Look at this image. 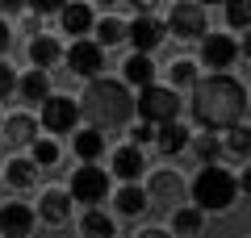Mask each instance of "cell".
<instances>
[{"label":"cell","instance_id":"obj_1","mask_svg":"<svg viewBox=\"0 0 251 238\" xmlns=\"http://www.w3.org/2000/svg\"><path fill=\"white\" fill-rule=\"evenodd\" d=\"M188 109H193V117L205 130H230V125H239L243 109H247V92L230 75H209V79H197L193 84Z\"/></svg>","mask_w":251,"mask_h":238},{"label":"cell","instance_id":"obj_2","mask_svg":"<svg viewBox=\"0 0 251 238\" xmlns=\"http://www.w3.org/2000/svg\"><path fill=\"white\" fill-rule=\"evenodd\" d=\"M80 113L88 117L97 130H117V125H126L130 113H134V96L126 92V84L92 79L88 92H84V100H80Z\"/></svg>","mask_w":251,"mask_h":238},{"label":"cell","instance_id":"obj_3","mask_svg":"<svg viewBox=\"0 0 251 238\" xmlns=\"http://www.w3.org/2000/svg\"><path fill=\"white\" fill-rule=\"evenodd\" d=\"M234 196H239V180L230 176V171H222L218 163H205V171H201L197 180H193V201H197L201 213H222L234 205Z\"/></svg>","mask_w":251,"mask_h":238},{"label":"cell","instance_id":"obj_4","mask_svg":"<svg viewBox=\"0 0 251 238\" xmlns=\"http://www.w3.org/2000/svg\"><path fill=\"white\" fill-rule=\"evenodd\" d=\"M134 109L143 113V121H147V125H163V121H176V113H180V96H176V88L147 84V88H138Z\"/></svg>","mask_w":251,"mask_h":238},{"label":"cell","instance_id":"obj_5","mask_svg":"<svg viewBox=\"0 0 251 238\" xmlns=\"http://www.w3.org/2000/svg\"><path fill=\"white\" fill-rule=\"evenodd\" d=\"M168 29L180 38V42L205 38V9H201V4H188V0H176L172 13H168Z\"/></svg>","mask_w":251,"mask_h":238},{"label":"cell","instance_id":"obj_6","mask_svg":"<svg viewBox=\"0 0 251 238\" xmlns=\"http://www.w3.org/2000/svg\"><path fill=\"white\" fill-rule=\"evenodd\" d=\"M105 192H109V171H100L97 163H84L72 176V201L97 205V201H105Z\"/></svg>","mask_w":251,"mask_h":238},{"label":"cell","instance_id":"obj_7","mask_svg":"<svg viewBox=\"0 0 251 238\" xmlns=\"http://www.w3.org/2000/svg\"><path fill=\"white\" fill-rule=\"evenodd\" d=\"M75 117H80V105H75L72 96H46L42 100V125L50 134H72Z\"/></svg>","mask_w":251,"mask_h":238},{"label":"cell","instance_id":"obj_8","mask_svg":"<svg viewBox=\"0 0 251 238\" xmlns=\"http://www.w3.org/2000/svg\"><path fill=\"white\" fill-rule=\"evenodd\" d=\"M67 67H72L75 75H84V79H97V71H105V46L80 38V42L67 50Z\"/></svg>","mask_w":251,"mask_h":238},{"label":"cell","instance_id":"obj_9","mask_svg":"<svg viewBox=\"0 0 251 238\" xmlns=\"http://www.w3.org/2000/svg\"><path fill=\"white\" fill-rule=\"evenodd\" d=\"M163 34H168V25H163V21H155L151 13H147V17H138L134 25H126V42H134L138 54H151L155 46L163 42Z\"/></svg>","mask_w":251,"mask_h":238},{"label":"cell","instance_id":"obj_10","mask_svg":"<svg viewBox=\"0 0 251 238\" xmlns=\"http://www.w3.org/2000/svg\"><path fill=\"white\" fill-rule=\"evenodd\" d=\"M201 59H205L214 71H222V67H230V63L239 59V42L226 38V34H209L205 42H201Z\"/></svg>","mask_w":251,"mask_h":238},{"label":"cell","instance_id":"obj_11","mask_svg":"<svg viewBox=\"0 0 251 238\" xmlns=\"http://www.w3.org/2000/svg\"><path fill=\"white\" fill-rule=\"evenodd\" d=\"M34 230V209L29 205H4L0 209V234L4 238H25Z\"/></svg>","mask_w":251,"mask_h":238},{"label":"cell","instance_id":"obj_12","mask_svg":"<svg viewBox=\"0 0 251 238\" xmlns=\"http://www.w3.org/2000/svg\"><path fill=\"white\" fill-rule=\"evenodd\" d=\"M59 21H63V29H67L72 38H84L92 29V9L80 4V0H67V4L59 9Z\"/></svg>","mask_w":251,"mask_h":238},{"label":"cell","instance_id":"obj_13","mask_svg":"<svg viewBox=\"0 0 251 238\" xmlns=\"http://www.w3.org/2000/svg\"><path fill=\"white\" fill-rule=\"evenodd\" d=\"M188 125H180V121H163V125H155V142H159V150L163 155H180V150L188 146Z\"/></svg>","mask_w":251,"mask_h":238},{"label":"cell","instance_id":"obj_14","mask_svg":"<svg viewBox=\"0 0 251 238\" xmlns=\"http://www.w3.org/2000/svg\"><path fill=\"white\" fill-rule=\"evenodd\" d=\"M17 92L29 100V105H42L46 96H50V79H46V71L42 67H34V71H25V75L17 79Z\"/></svg>","mask_w":251,"mask_h":238},{"label":"cell","instance_id":"obj_15","mask_svg":"<svg viewBox=\"0 0 251 238\" xmlns=\"http://www.w3.org/2000/svg\"><path fill=\"white\" fill-rule=\"evenodd\" d=\"M147 171V163H143V146H122L113 155V176H122V180H138Z\"/></svg>","mask_w":251,"mask_h":238},{"label":"cell","instance_id":"obj_16","mask_svg":"<svg viewBox=\"0 0 251 238\" xmlns=\"http://www.w3.org/2000/svg\"><path fill=\"white\" fill-rule=\"evenodd\" d=\"M126 84H134V88H147V84H155V63H151V54H130L126 59Z\"/></svg>","mask_w":251,"mask_h":238},{"label":"cell","instance_id":"obj_17","mask_svg":"<svg viewBox=\"0 0 251 238\" xmlns=\"http://www.w3.org/2000/svg\"><path fill=\"white\" fill-rule=\"evenodd\" d=\"M42 217L54 221V226H63V221L72 217V192H59V188L42 192Z\"/></svg>","mask_w":251,"mask_h":238},{"label":"cell","instance_id":"obj_18","mask_svg":"<svg viewBox=\"0 0 251 238\" xmlns=\"http://www.w3.org/2000/svg\"><path fill=\"white\" fill-rule=\"evenodd\" d=\"M4 138H9L13 146H25V142L38 138V121H34V117H25V113L9 117V121H4Z\"/></svg>","mask_w":251,"mask_h":238},{"label":"cell","instance_id":"obj_19","mask_svg":"<svg viewBox=\"0 0 251 238\" xmlns=\"http://www.w3.org/2000/svg\"><path fill=\"white\" fill-rule=\"evenodd\" d=\"M100 150H105V138H100L97 125H88V130H75V155H80L84 163L100 159Z\"/></svg>","mask_w":251,"mask_h":238},{"label":"cell","instance_id":"obj_20","mask_svg":"<svg viewBox=\"0 0 251 238\" xmlns=\"http://www.w3.org/2000/svg\"><path fill=\"white\" fill-rule=\"evenodd\" d=\"M113 205H117V213L134 217V213H143V209H147V192H143V188H134V184H126L122 192L113 196Z\"/></svg>","mask_w":251,"mask_h":238},{"label":"cell","instance_id":"obj_21","mask_svg":"<svg viewBox=\"0 0 251 238\" xmlns=\"http://www.w3.org/2000/svg\"><path fill=\"white\" fill-rule=\"evenodd\" d=\"M54 59H59V42H54V38L42 34V38H34V42H29V63H34V67L46 71Z\"/></svg>","mask_w":251,"mask_h":238},{"label":"cell","instance_id":"obj_22","mask_svg":"<svg viewBox=\"0 0 251 238\" xmlns=\"http://www.w3.org/2000/svg\"><path fill=\"white\" fill-rule=\"evenodd\" d=\"M80 230H84V238H113V217H105L100 209H88Z\"/></svg>","mask_w":251,"mask_h":238},{"label":"cell","instance_id":"obj_23","mask_svg":"<svg viewBox=\"0 0 251 238\" xmlns=\"http://www.w3.org/2000/svg\"><path fill=\"white\" fill-rule=\"evenodd\" d=\"M117 42H126V25L122 21H113V17L97 21V46H117Z\"/></svg>","mask_w":251,"mask_h":238},{"label":"cell","instance_id":"obj_24","mask_svg":"<svg viewBox=\"0 0 251 238\" xmlns=\"http://www.w3.org/2000/svg\"><path fill=\"white\" fill-rule=\"evenodd\" d=\"M34 167H38L34 159H13L9 163V184L13 188H29L34 184Z\"/></svg>","mask_w":251,"mask_h":238},{"label":"cell","instance_id":"obj_25","mask_svg":"<svg viewBox=\"0 0 251 238\" xmlns=\"http://www.w3.org/2000/svg\"><path fill=\"white\" fill-rule=\"evenodd\" d=\"M226 21L234 29H251V0H226Z\"/></svg>","mask_w":251,"mask_h":238},{"label":"cell","instance_id":"obj_26","mask_svg":"<svg viewBox=\"0 0 251 238\" xmlns=\"http://www.w3.org/2000/svg\"><path fill=\"white\" fill-rule=\"evenodd\" d=\"M172 230H176V234H197L201 230V209H176Z\"/></svg>","mask_w":251,"mask_h":238},{"label":"cell","instance_id":"obj_27","mask_svg":"<svg viewBox=\"0 0 251 238\" xmlns=\"http://www.w3.org/2000/svg\"><path fill=\"white\" fill-rule=\"evenodd\" d=\"M34 163H38V167H50V163H59V146H54L50 138H34Z\"/></svg>","mask_w":251,"mask_h":238},{"label":"cell","instance_id":"obj_28","mask_svg":"<svg viewBox=\"0 0 251 238\" xmlns=\"http://www.w3.org/2000/svg\"><path fill=\"white\" fill-rule=\"evenodd\" d=\"M172 84H176V88H184V84H197V67H193L188 59L172 63Z\"/></svg>","mask_w":251,"mask_h":238},{"label":"cell","instance_id":"obj_29","mask_svg":"<svg viewBox=\"0 0 251 238\" xmlns=\"http://www.w3.org/2000/svg\"><path fill=\"white\" fill-rule=\"evenodd\" d=\"M230 150L251 155V130H247V125H230Z\"/></svg>","mask_w":251,"mask_h":238},{"label":"cell","instance_id":"obj_30","mask_svg":"<svg viewBox=\"0 0 251 238\" xmlns=\"http://www.w3.org/2000/svg\"><path fill=\"white\" fill-rule=\"evenodd\" d=\"M197 155L205 159V163H214V159L222 155V142H218L214 134H205V138H197Z\"/></svg>","mask_w":251,"mask_h":238},{"label":"cell","instance_id":"obj_31","mask_svg":"<svg viewBox=\"0 0 251 238\" xmlns=\"http://www.w3.org/2000/svg\"><path fill=\"white\" fill-rule=\"evenodd\" d=\"M9 92H17V75H13V67L4 59H0V100L9 96Z\"/></svg>","mask_w":251,"mask_h":238},{"label":"cell","instance_id":"obj_32","mask_svg":"<svg viewBox=\"0 0 251 238\" xmlns=\"http://www.w3.org/2000/svg\"><path fill=\"white\" fill-rule=\"evenodd\" d=\"M67 0H25V9H34L38 17H46V13H59Z\"/></svg>","mask_w":251,"mask_h":238},{"label":"cell","instance_id":"obj_33","mask_svg":"<svg viewBox=\"0 0 251 238\" xmlns=\"http://www.w3.org/2000/svg\"><path fill=\"white\" fill-rule=\"evenodd\" d=\"M155 138V125H134V130H130V146H143V142H151Z\"/></svg>","mask_w":251,"mask_h":238},{"label":"cell","instance_id":"obj_34","mask_svg":"<svg viewBox=\"0 0 251 238\" xmlns=\"http://www.w3.org/2000/svg\"><path fill=\"white\" fill-rule=\"evenodd\" d=\"M126 4H130V9H134L138 17H147V13L155 9V0H126Z\"/></svg>","mask_w":251,"mask_h":238},{"label":"cell","instance_id":"obj_35","mask_svg":"<svg viewBox=\"0 0 251 238\" xmlns=\"http://www.w3.org/2000/svg\"><path fill=\"white\" fill-rule=\"evenodd\" d=\"M9 42H13V34H9V21H0V54L9 50Z\"/></svg>","mask_w":251,"mask_h":238},{"label":"cell","instance_id":"obj_36","mask_svg":"<svg viewBox=\"0 0 251 238\" xmlns=\"http://www.w3.org/2000/svg\"><path fill=\"white\" fill-rule=\"evenodd\" d=\"M0 9H4V13L13 17V13H21V9H25V0H0Z\"/></svg>","mask_w":251,"mask_h":238},{"label":"cell","instance_id":"obj_37","mask_svg":"<svg viewBox=\"0 0 251 238\" xmlns=\"http://www.w3.org/2000/svg\"><path fill=\"white\" fill-rule=\"evenodd\" d=\"M239 188H243V192H247V196H251V167H247V171H243V180H239Z\"/></svg>","mask_w":251,"mask_h":238},{"label":"cell","instance_id":"obj_38","mask_svg":"<svg viewBox=\"0 0 251 238\" xmlns=\"http://www.w3.org/2000/svg\"><path fill=\"white\" fill-rule=\"evenodd\" d=\"M239 50H243V54L251 59V29H247V38H243V46H239Z\"/></svg>","mask_w":251,"mask_h":238},{"label":"cell","instance_id":"obj_39","mask_svg":"<svg viewBox=\"0 0 251 238\" xmlns=\"http://www.w3.org/2000/svg\"><path fill=\"white\" fill-rule=\"evenodd\" d=\"M138 238H168V234H159V230H147V234H138Z\"/></svg>","mask_w":251,"mask_h":238},{"label":"cell","instance_id":"obj_40","mask_svg":"<svg viewBox=\"0 0 251 238\" xmlns=\"http://www.w3.org/2000/svg\"><path fill=\"white\" fill-rule=\"evenodd\" d=\"M197 4H226V0H197Z\"/></svg>","mask_w":251,"mask_h":238},{"label":"cell","instance_id":"obj_41","mask_svg":"<svg viewBox=\"0 0 251 238\" xmlns=\"http://www.w3.org/2000/svg\"><path fill=\"white\" fill-rule=\"evenodd\" d=\"M97 4H117V0H97Z\"/></svg>","mask_w":251,"mask_h":238}]
</instances>
